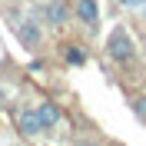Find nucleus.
Instances as JSON below:
<instances>
[{
  "instance_id": "8",
  "label": "nucleus",
  "mask_w": 146,
  "mask_h": 146,
  "mask_svg": "<svg viewBox=\"0 0 146 146\" xmlns=\"http://www.w3.org/2000/svg\"><path fill=\"white\" fill-rule=\"evenodd\" d=\"M133 113H136L139 119H146V96H136V100H133Z\"/></svg>"
},
{
  "instance_id": "9",
  "label": "nucleus",
  "mask_w": 146,
  "mask_h": 146,
  "mask_svg": "<svg viewBox=\"0 0 146 146\" xmlns=\"http://www.w3.org/2000/svg\"><path fill=\"white\" fill-rule=\"evenodd\" d=\"M119 3H123V7H143L146 0H119Z\"/></svg>"
},
{
  "instance_id": "1",
  "label": "nucleus",
  "mask_w": 146,
  "mask_h": 146,
  "mask_svg": "<svg viewBox=\"0 0 146 146\" xmlns=\"http://www.w3.org/2000/svg\"><path fill=\"white\" fill-rule=\"evenodd\" d=\"M106 53L113 56V60H119V63L133 60V36H129L123 27H116L113 33H110V40H106Z\"/></svg>"
},
{
  "instance_id": "6",
  "label": "nucleus",
  "mask_w": 146,
  "mask_h": 146,
  "mask_svg": "<svg viewBox=\"0 0 146 146\" xmlns=\"http://www.w3.org/2000/svg\"><path fill=\"white\" fill-rule=\"evenodd\" d=\"M43 17L50 20L53 27H60V23H66V7L60 3V0H50V3L43 7Z\"/></svg>"
},
{
  "instance_id": "5",
  "label": "nucleus",
  "mask_w": 146,
  "mask_h": 146,
  "mask_svg": "<svg viewBox=\"0 0 146 146\" xmlns=\"http://www.w3.org/2000/svg\"><path fill=\"white\" fill-rule=\"evenodd\" d=\"M76 13H80V20L86 23V27H96V23H100V10H96V0H80V3H76Z\"/></svg>"
},
{
  "instance_id": "4",
  "label": "nucleus",
  "mask_w": 146,
  "mask_h": 146,
  "mask_svg": "<svg viewBox=\"0 0 146 146\" xmlns=\"http://www.w3.org/2000/svg\"><path fill=\"white\" fill-rule=\"evenodd\" d=\"M36 116H40L43 129H53L56 123H60V106H56V103H40V106H36Z\"/></svg>"
},
{
  "instance_id": "3",
  "label": "nucleus",
  "mask_w": 146,
  "mask_h": 146,
  "mask_svg": "<svg viewBox=\"0 0 146 146\" xmlns=\"http://www.w3.org/2000/svg\"><path fill=\"white\" fill-rule=\"evenodd\" d=\"M17 36L23 46H40V23L36 20H23V23H17Z\"/></svg>"
},
{
  "instance_id": "10",
  "label": "nucleus",
  "mask_w": 146,
  "mask_h": 146,
  "mask_svg": "<svg viewBox=\"0 0 146 146\" xmlns=\"http://www.w3.org/2000/svg\"><path fill=\"white\" fill-rule=\"evenodd\" d=\"M0 103H3V93H0Z\"/></svg>"
},
{
  "instance_id": "2",
  "label": "nucleus",
  "mask_w": 146,
  "mask_h": 146,
  "mask_svg": "<svg viewBox=\"0 0 146 146\" xmlns=\"http://www.w3.org/2000/svg\"><path fill=\"white\" fill-rule=\"evenodd\" d=\"M17 129L23 136H40L43 133V123L36 116V110H17Z\"/></svg>"
},
{
  "instance_id": "7",
  "label": "nucleus",
  "mask_w": 146,
  "mask_h": 146,
  "mask_svg": "<svg viewBox=\"0 0 146 146\" xmlns=\"http://www.w3.org/2000/svg\"><path fill=\"white\" fill-rule=\"evenodd\" d=\"M66 63H73V66H83V63H86V53H83L80 46H66Z\"/></svg>"
}]
</instances>
